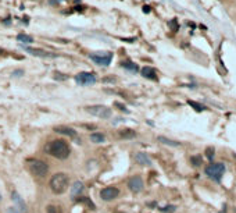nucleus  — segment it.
<instances>
[{
    "mask_svg": "<svg viewBox=\"0 0 236 213\" xmlns=\"http://www.w3.org/2000/svg\"><path fill=\"white\" fill-rule=\"evenodd\" d=\"M118 194H120V189L117 187H106L100 191V198L103 201H113L118 197Z\"/></svg>",
    "mask_w": 236,
    "mask_h": 213,
    "instance_id": "6e6552de",
    "label": "nucleus"
},
{
    "mask_svg": "<svg viewBox=\"0 0 236 213\" xmlns=\"http://www.w3.org/2000/svg\"><path fill=\"white\" fill-rule=\"evenodd\" d=\"M68 182H69V178L65 173H56L54 176L50 178V189H52L54 194H64V192L68 189Z\"/></svg>",
    "mask_w": 236,
    "mask_h": 213,
    "instance_id": "f03ea898",
    "label": "nucleus"
},
{
    "mask_svg": "<svg viewBox=\"0 0 236 213\" xmlns=\"http://www.w3.org/2000/svg\"><path fill=\"white\" fill-rule=\"evenodd\" d=\"M84 191V184L82 182H79V181H77V182H74V185L71 187V189H69V192H71V197H79V194Z\"/></svg>",
    "mask_w": 236,
    "mask_h": 213,
    "instance_id": "4468645a",
    "label": "nucleus"
},
{
    "mask_svg": "<svg viewBox=\"0 0 236 213\" xmlns=\"http://www.w3.org/2000/svg\"><path fill=\"white\" fill-rule=\"evenodd\" d=\"M142 75H143L145 78H147V80H153V81L157 80V73H156V70L153 68V67H149V66H146V67L142 68Z\"/></svg>",
    "mask_w": 236,
    "mask_h": 213,
    "instance_id": "f8f14e48",
    "label": "nucleus"
},
{
    "mask_svg": "<svg viewBox=\"0 0 236 213\" xmlns=\"http://www.w3.org/2000/svg\"><path fill=\"white\" fill-rule=\"evenodd\" d=\"M224 173H225V166L222 163H211L206 167V174L214 181H221Z\"/></svg>",
    "mask_w": 236,
    "mask_h": 213,
    "instance_id": "7ed1b4c3",
    "label": "nucleus"
},
{
    "mask_svg": "<svg viewBox=\"0 0 236 213\" xmlns=\"http://www.w3.org/2000/svg\"><path fill=\"white\" fill-rule=\"evenodd\" d=\"M128 187H129V189H131L132 192H135V194H137V192H140L142 189H143V180H142L140 176H133L129 178V181H128Z\"/></svg>",
    "mask_w": 236,
    "mask_h": 213,
    "instance_id": "1a4fd4ad",
    "label": "nucleus"
},
{
    "mask_svg": "<svg viewBox=\"0 0 236 213\" xmlns=\"http://www.w3.org/2000/svg\"><path fill=\"white\" fill-rule=\"evenodd\" d=\"M121 67H124V68H126V70H129V71H137V66L135 63L129 61V60L122 61V63H121Z\"/></svg>",
    "mask_w": 236,
    "mask_h": 213,
    "instance_id": "6ab92c4d",
    "label": "nucleus"
},
{
    "mask_svg": "<svg viewBox=\"0 0 236 213\" xmlns=\"http://www.w3.org/2000/svg\"><path fill=\"white\" fill-rule=\"evenodd\" d=\"M0 201H1V195H0Z\"/></svg>",
    "mask_w": 236,
    "mask_h": 213,
    "instance_id": "2f4dec72",
    "label": "nucleus"
},
{
    "mask_svg": "<svg viewBox=\"0 0 236 213\" xmlns=\"http://www.w3.org/2000/svg\"><path fill=\"white\" fill-rule=\"evenodd\" d=\"M13 74L16 75V77H18V75H20V74H22V71H21V70H18V71H14Z\"/></svg>",
    "mask_w": 236,
    "mask_h": 213,
    "instance_id": "7c9ffc66",
    "label": "nucleus"
},
{
    "mask_svg": "<svg viewBox=\"0 0 236 213\" xmlns=\"http://www.w3.org/2000/svg\"><path fill=\"white\" fill-rule=\"evenodd\" d=\"M46 152L49 155H52L53 157H57V159H67L69 156V146L68 144L63 141V139H54L52 142H49L46 145Z\"/></svg>",
    "mask_w": 236,
    "mask_h": 213,
    "instance_id": "f257e3e1",
    "label": "nucleus"
},
{
    "mask_svg": "<svg viewBox=\"0 0 236 213\" xmlns=\"http://www.w3.org/2000/svg\"><path fill=\"white\" fill-rule=\"evenodd\" d=\"M7 213H20L18 210H17L16 208H9V210H7Z\"/></svg>",
    "mask_w": 236,
    "mask_h": 213,
    "instance_id": "cd10ccee",
    "label": "nucleus"
},
{
    "mask_svg": "<svg viewBox=\"0 0 236 213\" xmlns=\"http://www.w3.org/2000/svg\"><path fill=\"white\" fill-rule=\"evenodd\" d=\"M11 197H13V199L16 201V203H17V205L20 206V209H21V212L26 213V206H25V203L22 202V199H21V198H20V195H18L17 192H13V195H11Z\"/></svg>",
    "mask_w": 236,
    "mask_h": 213,
    "instance_id": "dca6fc26",
    "label": "nucleus"
},
{
    "mask_svg": "<svg viewBox=\"0 0 236 213\" xmlns=\"http://www.w3.org/2000/svg\"><path fill=\"white\" fill-rule=\"evenodd\" d=\"M171 27H172L174 29H175V31L178 29V25H176V22H175V21H171Z\"/></svg>",
    "mask_w": 236,
    "mask_h": 213,
    "instance_id": "c85d7f7f",
    "label": "nucleus"
},
{
    "mask_svg": "<svg viewBox=\"0 0 236 213\" xmlns=\"http://www.w3.org/2000/svg\"><path fill=\"white\" fill-rule=\"evenodd\" d=\"M75 81H77V84L82 86L93 85L96 82V75L93 73H79V74L75 75Z\"/></svg>",
    "mask_w": 236,
    "mask_h": 213,
    "instance_id": "0eeeda50",
    "label": "nucleus"
},
{
    "mask_svg": "<svg viewBox=\"0 0 236 213\" xmlns=\"http://www.w3.org/2000/svg\"><path fill=\"white\" fill-rule=\"evenodd\" d=\"M120 137L124 139H132L136 137V133L133 130H129V128H125V130H121L120 131Z\"/></svg>",
    "mask_w": 236,
    "mask_h": 213,
    "instance_id": "2eb2a0df",
    "label": "nucleus"
},
{
    "mask_svg": "<svg viewBox=\"0 0 236 213\" xmlns=\"http://www.w3.org/2000/svg\"><path fill=\"white\" fill-rule=\"evenodd\" d=\"M190 162H192V165L196 166V167H199V166L203 165L201 156H192V157H190Z\"/></svg>",
    "mask_w": 236,
    "mask_h": 213,
    "instance_id": "4be33fe9",
    "label": "nucleus"
},
{
    "mask_svg": "<svg viewBox=\"0 0 236 213\" xmlns=\"http://www.w3.org/2000/svg\"><path fill=\"white\" fill-rule=\"evenodd\" d=\"M143 11H145V13H149V11H150V7H149V6H145V7H143Z\"/></svg>",
    "mask_w": 236,
    "mask_h": 213,
    "instance_id": "c756f323",
    "label": "nucleus"
},
{
    "mask_svg": "<svg viewBox=\"0 0 236 213\" xmlns=\"http://www.w3.org/2000/svg\"><path fill=\"white\" fill-rule=\"evenodd\" d=\"M135 160H136L137 163L142 165V166L152 165V162H150V159H149V156H147L146 153H143V152H137V153L135 155Z\"/></svg>",
    "mask_w": 236,
    "mask_h": 213,
    "instance_id": "ddd939ff",
    "label": "nucleus"
},
{
    "mask_svg": "<svg viewBox=\"0 0 236 213\" xmlns=\"http://www.w3.org/2000/svg\"><path fill=\"white\" fill-rule=\"evenodd\" d=\"M158 141H160V142H163V144H165V145H169V146H179V142H176V141H171V139L165 138V137H158Z\"/></svg>",
    "mask_w": 236,
    "mask_h": 213,
    "instance_id": "aec40b11",
    "label": "nucleus"
},
{
    "mask_svg": "<svg viewBox=\"0 0 236 213\" xmlns=\"http://www.w3.org/2000/svg\"><path fill=\"white\" fill-rule=\"evenodd\" d=\"M116 106H117V107H120V110H124V112H126V107L124 106V105L118 103V102H116Z\"/></svg>",
    "mask_w": 236,
    "mask_h": 213,
    "instance_id": "bb28decb",
    "label": "nucleus"
},
{
    "mask_svg": "<svg viewBox=\"0 0 236 213\" xmlns=\"http://www.w3.org/2000/svg\"><path fill=\"white\" fill-rule=\"evenodd\" d=\"M175 206H172V205H169V206H165V208H161L160 210L161 212H164V213H172V212H175Z\"/></svg>",
    "mask_w": 236,
    "mask_h": 213,
    "instance_id": "393cba45",
    "label": "nucleus"
},
{
    "mask_svg": "<svg viewBox=\"0 0 236 213\" xmlns=\"http://www.w3.org/2000/svg\"><path fill=\"white\" fill-rule=\"evenodd\" d=\"M188 103L193 107L194 110H197V112H203V110H206V107L203 106V105H200V103H196V102H193V100H189Z\"/></svg>",
    "mask_w": 236,
    "mask_h": 213,
    "instance_id": "412c9836",
    "label": "nucleus"
},
{
    "mask_svg": "<svg viewBox=\"0 0 236 213\" xmlns=\"http://www.w3.org/2000/svg\"><path fill=\"white\" fill-rule=\"evenodd\" d=\"M54 131L58 134H63V135H67L69 138H75L77 137V131L71 127H65V125H60V127H56Z\"/></svg>",
    "mask_w": 236,
    "mask_h": 213,
    "instance_id": "9b49d317",
    "label": "nucleus"
},
{
    "mask_svg": "<svg viewBox=\"0 0 236 213\" xmlns=\"http://www.w3.org/2000/svg\"><path fill=\"white\" fill-rule=\"evenodd\" d=\"M29 170H31L32 174H35V176H39V177H43L46 176L47 170H49V166L45 163V162H42V160H31L29 162Z\"/></svg>",
    "mask_w": 236,
    "mask_h": 213,
    "instance_id": "39448f33",
    "label": "nucleus"
},
{
    "mask_svg": "<svg viewBox=\"0 0 236 213\" xmlns=\"http://www.w3.org/2000/svg\"><path fill=\"white\" fill-rule=\"evenodd\" d=\"M46 213H60V209L54 205H49L46 208Z\"/></svg>",
    "mask_w": 236,
    "mask_h": 213,
    "instance_id": "b1692460",
    "label": "nucleus"
},
{
    "mask_svg": "<svg viewBox=\"0 0 236 213\" xmlns=\"http://www.w3.org/2000/svg\"><path fill=\"white\" fill-rule=\"evenodd\" d=\"M85 109L92 116H96V117H100V118H110L111 114H113L110 107L104 106V105H93V106H88Z\"/></svg>",
    "mask_w": 236,
    "mask_h": 213,
    "instance_id": "20e7f679",
    "label": "nucleus"
},
{
    "mask_svg": "<svg viewBox=\"0 0 236 213\" xmlns=\"http://www.w3.org/2000/svg\"><path fill=\"white\" fill-rule=\"evenodd\" d=\"M104 135L100 133H93L90 134V141L93 142V144H101V142H104Z\"/></svg>",
    "mask_w": 236,
    "mask_h": 213,
    "instance_id": "f3484780",
    "label": "nucleus"
},
{
    "mask_svg": "<svg viewBox=\"0 0 236 213\" xmlns=\"http://www.w3.org/2000/svg\"><path fill=\"white\" fill-rule=\"evenodd\" d=\"M90 60H93L96 64L99 66H108L113 60V53H108V52H101V53H92L89 54Z\"/></svg>",
    "mask_w": 236,
    "mask_h": 213,
    "instance_id": "423d86ee",
    "label": "nucleus"
},
{
    "mask_svg": "<svg viewBox=\"0 0 236 213\" xmlns=\"http://www.w3.org/2000/svg\"><path fill=\"white\" fill-rule=\"evenodd\" d=\"M54 78L56 80H61V81L67 80V77H64V74H61V73H54Z\"/></svg>",
    "mask_w": 236,
    "mask_h": 213,
    "instance_id": "a878e982",
    "label": "nucleus"
},
{
    "mask_svg": "<svg viewBox=\"0 0 236 213\" xmlns=\"http://www.w3.org/2000/svg\"><path fill=\"white\" fill-rule=\"evenodd\" d=\"M17 41L21 43H32L33 42V38L26 35V33H20V35H17Z\"/></svg>",
    "mask_w": 236,
    "mask_h": 213,
    "instance_id": "a211bd4d",
    "label": "nucleus"
},
{
    "mask_svg": "<svg viewBox=\"0 0 236 213\" xmlns=\"http://www.w3.org/2000/svg\"><path fill=\"white\" fill-rule=\"evenodd\" d=\"M28 52L29 54H32V56H36V57H49V59H54L57 54L54 53H50V52H47V50H43V49H33V48H24Z\"/></svg>",
    "mask_w": 236,
    "mask_h": 213,
    "instance_id": "9d476101",
    "label": "nucleus"
},
{
    "mask_svg": "<svg viewBox=\"0 0 236 213\" xmlns=\"http://www.w3.org/2000/svg\"><path fill=\"white\" fill-rule=\"evenodd\" d=\"M206 156H207V159L208 160H213L215 156V149L213 148V146H208L207 149H206Z\"/></svg>",
    "mask_w": 236,
    "mask_h": 213,
    "instance_id": "5701e85b",
    "label": "nucleus"
}]
</instances>
